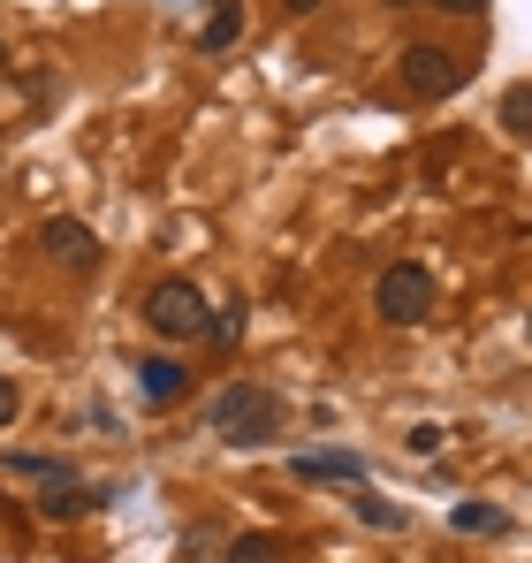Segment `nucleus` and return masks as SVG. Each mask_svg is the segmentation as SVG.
I'll list each match as a JSON object with an SVG mask.
<instances>
[{"label":"nucleus","instance_id":"obj_1","mask_svg":"<svg viewBox=\"0 0 532 563\" xmlns=\"http://www.w3.org/2000/svg\"><path fill=\"white\" fill-rule=\"evenodd\" d=\"M206 427L229 442V450H266L281 434V396L266 380H229L213 404H206Z\"/></svg>","mask_w":532,"mask_h":563},{"label":"nucleus","instance_id":"obj_2","mask_svg":"<svg viewBox=\"0 0 532 563\" xmlns=\"http://www.w3.org/2000/svg\"><path fill=\"white\" fill-rule=\"evenodd\" d=\"M145 328L153 335H168V343H198V335H213V305L198 297V282H153V297H145Z\"/></svg>","mask_w":532,"mask_h":563},{"label":"nucleus","instance_id":"obj_3","mask_svg":"<svg viewBox=\"0 0 532 563\" xmlns=\"http://www.w3.org/2000/svg\"><path fill=\"white\" fill-rule=\"evenodd\" d=\"M373 305H380V320L388 328H419L426 312H434V267H419V260H396L380 289H373Z\"/></svg>","mask_w":532,"mask_h":563},{"label":"nucleus","instance_id":"obj_4","mask_svg":"<svg viewBox=\"0 0 532 563\" xmlns=\"http://www.w3.org/2000/svg\"><path fill=\"white\" fill-rule=\"evenodd\" d=\"M403 92L419 99H448L456 85H464V54H448V46H403Z\"/></svg>","mask_w":532,"mask_h":563},{"label":"nucleus","instance_id":"obj_5","mask_svg":"<svg viewBox=\"0 0 532 563\" xmlns=\"http://www.w3.org/2000/svg\"><path fill=\"white\" fill-rule=\"evenodd\" d=\"M38 244H46L62 267H77V275H91V267H99V236H91L77 213H54V221L38 229Z\"/></svg>","mask_w":532,"mask_h":563},{"label":"nucleus","instance_id":"obj_6","mask_svg":"<svg viewBox=\"0 0 532 563\" xmlns=\"http://www.w3.org/2000/svg\"><path fill=\"white\" fill-rule=\"evenodd\" d=\"M91 503H99V495H91V487H85V479H77L69 465H62L54 479H46V487H38V518H46V526H69V518H85Z\"/></svg>","mask_w":532,"mask_h":563},{"label":"nucleus","instance_id":"obj_7","mask_svg":"<svg viewBox=\"0 0 532 563\" xmlns=\"http://www.w3.org/2000/svg\"><path fill=\"white\" fill-rule=\"evenodd\" d=\"M289 472H297V479H343V487H351V479H365V457H357V450H297Z\"/></svg>","mask_w":532,"mask_h":563},{"label":"nucleus","instance_id":"obj_8","mask_svg":"<svg viewBox=\"0 0 532 563\" xmlns=\"http://www.w3.org/2000/svg\"><path fill=\"white\" fill-rule=\"evenodd\" d=\"M137 388H145V404H176L182 388H190V374H182L176 358H137Z\"/></svg>","mask_w":532,"mask_h":563},{"label":"nucleus","instance_id":"obj_9","mask_svg":"<svg viewBox=\"0 0 532 563\" xmlns=\"http://www.w3.org/2000/svg\"><path fill=\"white\" fill-rule=\"evenodd\" d=\"M236 31H244V8H236V0H213V15H206L198 46H206V54H221V46H236Z\"/></svg>","mask_w":532,"mask_h":563},{"label":"nucleus","instance_id":"obj_10","mask_svg":"<svg viewBox=\"0 0 532 563\" xmlns=\"http://www.w3.org/2000/svg\"><path fill=\"white\" fill-rule=\"evenodd\" d=\"M448 526H456V533H510V510H502V503H456Z\"/></svg>","mask_w":532,"mask_h":563},{"label":"nucleus","instance_id":"obj_11","mask_svg":"<svg viewBox=\"0 0 532 563\" xmlns=\"http://www.w3.org/2000/svg\"><path fill=\"white\" fill-rule=\"evenodd\" d=\"M357 518H365V526H380V533H403V526H411V518H403V503H388V495H373V487L357 495Z\"/></svg>","mask_w":532,"mask_h":563},{"label":"nucleus","instance_id":"obj_12","mask_svg":"<svg viewBox=\"0 0 532 563\" xmlns=\"http://www.w3.org/2000/svg\"><path fill=\"white\" fill-rule=\"evenodd\" d=\"M229 563H281V541L274 533H244V541H229Z\"/></svg>","mask_w":532,"mask_h":563},{"label":"nucleus","instance_id":"obj_13","mask_svg":"<svg viewBox=\"0 0 532 563\" xmlns=\"http://www.w3.org/2000/svg\"><path fill=\"white\" fill-rule=\"evenodd\" d=\"M502 122H510L518 137H532V85H510V92H502Z\"/></svg>","mask_w":532,"mask_h":563},{"label":"nucleus","instance_id":"obj_14","mask_svg":"<svg viewBox=\"0 0 532 563\" xmlns=\"http://www.w3.org/2000/svg\"><path fill=\"white\" fill-rule=\"evenodd\" d=\"M236 335H244V305H221V312H213V343L236 351Z\"/></svg>","mask_w":532,"mask_h":563},{"label":"nucleus","instance_id":"obj_15","mask_svg":"<svg viewBox=\"0 0 532 563\" xmlns=\"http://www.w3.org/2000/svg\"><path fill=\"white\" fill-rule=\"evenodd\" d=\"M8 472H23V479H54V457H31V450H15V457H8Z\"/></svg>","mask_w":532,"mask_h":563},{"label":"nucleus","instance_id":"obj_16","mask_svg":"<svg viewBox=\"0 0 532 563\" xmlns=\"http://www.w3.org/2000/svg\"><path fill=\"white\" fill-rule=\"evenodd\" d=\"M403 442H411V457H434V450H442V427H411Z\"/></svg>","mask_w":532,"mask_h":563},{"label":"nucleus","instance_id":"obj_17","mask_svg":"<svg viewBox=\"0 0 532 563\" xmlns=\"http://www.w3.org/2000/svg\"><path fill=\"white\" fill-rule=\"evenodd\" d=\"M15 404H23V396H15V380H0V427L15 419Z\"/></svg>","mask_w":532,"mask_h":563},{"label":"nucleus","instance_id":"obj_18","mask_svg":"<svg viewBox=\"0 0 532 563\" xmlns=\"http://www.w3.org/2000/svg\"><path fill=\"white\" fill-rule=\"evenodd\" d=\"M434 8H448V15H479L487 0H434Z\"/></svg>","mask_w":532,"mask_h":563},{"label":"nucleus","instance_id":"obj_19","mask_svg":"<svg viewBox=\"0 0 532 563\" xmlns=\"http://www.w3.org/2000/svg\"><path fill=\"white\" fill-rule=\"evenodd\" d=\"M281 8H289V15H320L328 0H281Z\"/></svg>","mask_w":532,"mask_h":563},{"label":"nucleus","instance_id":"obj_20","mask_svg":"<svg viewBox=\"0 0 532 563\" xmlns=\"http://www.w3.org/2000/svg\"><path fill=\"white\" fill-rule=\"evenodd\" d=\"M388 8H411V0H388Z\"/></svg>","mask_w":532,"mask_h":563},{"label":"nucleus","instance_id":"obj_21","mask_svg":"<svg viewBox=\"0 0 532 563\" xmlns=\"http://www.w3.org/2000/svg\"><path fill=\"white\" fill-rule=\"evenodd\" d=\"M0 62H8V38H0Z\"/></svg>","mask_w":532,"mask_h":563},{"label":"nucleus","instance_id":"obj_22","mask_svg":"<svg viewBox=\"0 0 532 563\" xmlns=\"http://www.w3.org/2000/svg\"><path fill=\"white\" fill-rule=\"evenodd\" d=\"M525 335H532V312H525Z\"/></svg>","mask_w":532,"mask_h":563}]
</instances>
